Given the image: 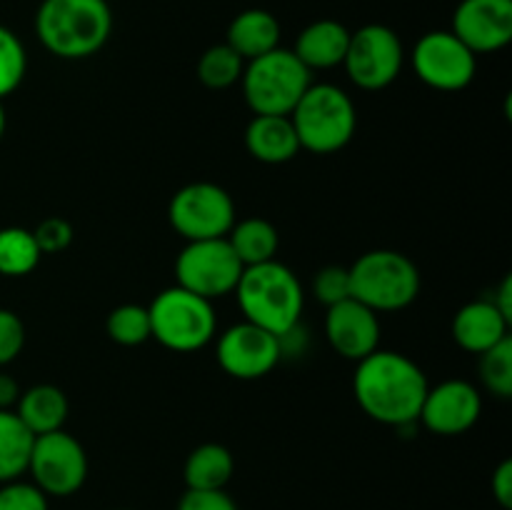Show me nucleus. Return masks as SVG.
Masks as SVG:
<instances>
[{
    "label": "nucleus",
    "mask_w": 512,
    "mask_h": 510,
    "mask_svg": "<svg viewBox=\"0 0 512 510\" xmlns=\"http://www.w3.org/2000/svg\"><path fill=\"white\" fill-rule=\"evenodd\" d=\"M113 33L108 0H43L35 13V35L60 60H85L103 50Z\"/></svg>",
    "instance_id": "f03ea898"
},
{
    "label": "nucleus",
    "mask_w": 512,
    "mask_h": 510,
    "mask_svg": "<svg viewBox=\"0 0 512 510\" xmlns=\"http://www.w3.org/2000/svg\"><path fill=\"white\" fill-rule=\"evenodd\" d=\"M0 510H48V495L35 483L10 480L0 485Z\"/></svg>",
    "instance_id": "c756f323"
},
{
    "label": "nucleus",
    "mask_w": 512,
    "mask_h": 510,
    "mask_svg": "<svg viewBox=\"0 0 512 510\" xmlns=\"http://www.w3.org/2000/svg\"><path fill=\"white\" fill-rule=\"evenodd\" d=\"M243 70L245 60L225 43L208 48L198 60V78L210 90H225L230 85L240 83Z\"/></svg>",
    "instance_id": "a878e982"
},
{
    "label": "nucleus",
    "mask_w": 512,
    "mask_h": 510,
    "mask_svg": "<svg viewBox=\"0 0 512 510\" xmlns=\"http://www.w3.org/2000/svg\"><path fill=\"white\" fill-rule=\"evenodd\" d=\"M28 473L48 498H68L85 485L88 455L80 440L65 430L35 435Z\"/></svg>",
    "instance_id": "9b49d317"
},
{
    "label": "nucleus",
    "mask_w": 512,
    "mask_h": 510,
    "mask_svg": "<svg viewBox=\"0 0 512 510\" xmlns=\"http://www.w3.org/2000/svg\"><path fill=\"white\" fill-rule=\"evenodd\" d=\"M33 440L15 410H0V485L28 473Z\"/></svg>",
    "instance_id": "b1692460"
},
{
    "label": "nucleus",
    "mask_w": 512,
    "mask_h": 510,
    "mask_svg": "<svg viewBox=\"0 0 512 510\" xmlns=\"http://www.w3.org/2000/svg\"><path fill=\"white\" fill-rule=\"evenodd\" d=\"M228 243L235 250L240 263H243V268H248V265H260L268 263V260H275L280 235L278 228L270 220L245 218L230 228Z\"/></svg>",
    "instance_id": "5701e85b"
},
{
    "label": "nucleus",
    "mask_w": 512,
    "mask_h": 510,
    "mask_svg": "<svg viewBox=\"0 0 512 510\" xmlns=\"http://www.w3.org/2000/svg\"><path fill=\"white\" fill-rule=\"evenodd\" d=\"M490 300L498 305L500 313H503L505 318L512 323V275H505L503 283H500V288H498V293H495V298H490Z\"/></svg>",
    "instance_id": "e433bc0d"
},
{
    "label": "nucleus",
    "mask_w": 512,
    "mask_h": 510,
    "mask_svg": "<svg viewBox=\"0 0 512 510\" xmlns=\"http://www.w3.org/2000/svg\"><path fill=\"white\" fill-rule=\"evenodd\" d=\"M310 83V70L285 48L248 60L240 78L245 103L255 115H290Z\"/></svg>",
    "instance_id": "423d86ee"
},
{
    "label": "nucleus",
    "mask_w": 512,
    "mask_h": 510,
    "mask_svg": "<svg viewBox=\"0 0 512 510\" xmlns=\"http://www.w3.org/2000/svg\"><path fill=\"white\" fill-rule=\"evenodd\" d=\"M483 415V398L480 390L468 380H445L435 388H428L420 408L418 423L425 430L443 438L463 435L473 428Z\"/></svg>",
    "instance_id": "4468645a"
},
{
    "label": "nucleus",
    "mask_w": 512,
    "mask_h": 510,
    "mask_svg": "<svg viewBox=\"0 0 512 510\" xmlns=\"http://www.w3.org/2000/svg\"><path fill=\"white\" fill-rule=\"evenodd\" d=\"M245 150L265 165L290 163L300 153L290 115H255L245 128Z\"/></svg>",
    "instance_id": "a211bd4d"
},
{
    "label": "nucleus",
    "mask_w": 512,
    "mask_h": 510,
    "mask_svg": "<svg viewBox=\"0 0 512 510\" xmlns=\"http://www.w3.org/2000/svg\"><path fill=\"white\" fill-rule=\"evenodd\" d=\"M225 45H230L245 63L280 48L278 18L263 8L243 10V13H238L230 20L228 33H225Z\"/></svg>",
    "instance_id": "aec40b11"
},
{
    "label": "nucleus",
    "mask_w": 512,
    "mask_h": 510,
    "mask_svg": "<svg viewBox=\"0 0 512 510\" xmlns=\"http://www.w3.org/2000/svg\"><path fill=\"white\" fill-rule=\"evenodd\" d=\"M300 150L330 155L343 150L358 128V110L343 88L330 83H310L290 113Z\"/></svg>",
    "instance_id": "20e7f679"
},
{
    "label": "nucleus",
    "mask_w": 512,
    "mask_h": 510,
    "mask_svg": "<svg viewBox=\"0 0 512 510\" xmlns=\"http://www.w3.org/2000/svg\"><path fill=\"white\" fill-rule=\"evenodd\" d=\"M25 345V325L18 313L0 308V365L13 363Z\"/></svg>",
    "instance_id": "473e14b6"
},
{
    "label": "nucleus",
    "mask_w": 512,
    "mask_h": 510,
    "mask_svg": "<svg viewBox=\"0 0 512 510\" xmlns=\"http://www.w3.org/2000/svg\"><path fill=\"white\" fill-rule=\"evenodd\" d=\"M315 298L320 300L323 305H335L343 303V300L350 298V275L348 268L343 265H325L323 270H318L315 275Z\"/></svg>",
    "instance_id": "7c9ffc66"
},
{
    "label": "nucleus",
    "mask_w": 512,
    "mask_h": 510,
    "mask_svg": "<svg viewBox=\"0 0 512 510\" xmlns=\"http://www.w3.org/2000/svg\"><path fill=\"white\" fill-rule=\"evenodd\" d=\"M73 225L65 218H45L38 228L33 230V238L38 243L40 255L63 253L73 243Z\"/></svg>",
    "instance_id": "2f4dec72"
},
{
    "label": "nucleus",
    "mask_w": 512,
    "mask_h": 510,
    "mask_svg": "<svg viewBox=\"0 0 512 510\" xmlns=\"http://www.w3.org/2000/svg\"><path fill=\"white\" fill-rule=\"evenodd\" d=\"M325 338L330 348L345 360H363L380 345V320L375 310L355 298L328 308L325 315Z\"/></svg>",
    "instance_id": "dca6fc26"
},
{
    "label": "nucleus",
    "mask_w": 512,
    "mask_h": 510,
    "mask_svg": "<svg viewBox=\"0 0 512 510\" xmlns=\"http://www.w3.org/2000/svg\"><path fill=\"white\" fill-rule=\"evenodd\" d=\"M510 335V320L490 298L463 305L453 318V338L465 353L480 355Z\"/></svg>",
    "instance_id": "f3484780"
},
{
    "label": "nucleus",
    "mask_w": 512,
    "mask_h": 510,
    "mask_svg": "<svg viewBox=\"0 0 512 510\" xmlns=\"http://www.w3.org/2000/svg\"><path fill=\"white\" fill-rule=\"evenodd\" d=\"M235 473V460L225 445L203 443L185 458L183 480L188 490H225Z\"/></svg>",
    "instance_id": "4be33fe9"
},
{
    "label": "nucleus",
    "mask_w": 512,
    "mask_h": 510,
    "mask_svg": "<svg viewBox=\"0 0 512 510\" xmlns=\"http://www.w3.org/2000/svg\"><path fill=\"white\" fill-rule=\"evenodd\" d=\"M20 393H23V390H20L18 380L0 373V410H13L15 403H18Z\"/></svg>",
    "instance_id": "c9c22d12"
},
{
    "label": "nucleus",
    "mask_w": 512,
    "mask_h": 510,
    "mask_svg": "<svg viewBox=\"0 0 512 510\" xmlns=\"http://www.w3.org/2000/svg\"><path fill=\"white\" fill-rule=\"evenodd\" d=\"M480 380L485 388L498 398H512V340L510 335L493 345L490 350L480 353Z\"/></svg>",
    "instance_id": "cd10ccee"
},
{
    "label": "nucleus",
    "mask_w": 512,
    "mask_h": 510,
    "mask_svg": "<svg viewBox=\"0 0 512 510\" xmlns=\"http://www.w3.org/2000/svg\"><path fill=\"white\" fill-rule=\"evenodd\" d=\"M5 133V108H3V100H0V138Z\"/></svg>",
    "instance_id": "4c0bfd02"
},
{
    "label": "nucleus",
    "mask_w": 512,
    "mask_h": 510,
    "mask_svg": "<svg viewBox=\"0 0 512 510\" xmlns=\"http://www.w3.org/2000/svg\"><path fill=\"white\" fill-rule=\"evenodd\" d=\"M215 358L230 378L258 380L280 363L283 348H280L278 335L243 320L220 335L215 345Z\"/></svg>",
    "instance_id": "ddd939ff"
},
{
    "label": "nucleus",
    "mask_w": 512,
    "mask_h": 510,
    "mask_svg": "<svg viewBox=\"0 0 512 510\" xmlns=\"http://www.w3.org/2000/svg\"><path fill=\"white\" fill-rule=\"evenodd\" d=\"M453 33L475 55L508 48L512 40V0H460L453 13Z\"/></svg>",
    "instance_id": "2eb2a0df"
},
{
    "label": "nucleus",
    "mask_w": 512,
    "mask_h": 510,
    "mask_svg": "<svg viewBox=\"0 0 512 510\" xmlns=\"http://www.w3.org/2000/svg\"><path fill=\"white\" fill-rule=\"evenodd\" d=\"M245 320L273 335H285L300 325L305 293L298 275L278 260L243 268L233 290Z\"/></svg>",
    "instance_id": "7ed1b4c3"
},
{
    "label": "nucleus",
    "mask_w": 512,
    "mask_h": 510,
    "mask_svg": "<svg viewBox=\"0 0 512 510\" xmlns=\"http://www.w3.org/2000/svg\"><path fill=\"white\" fill-rule=\"evenodd\" d=\"M118 510H130V508H118Z\"/></svg>",
    "instance_id": "58836bf2"
},
{
    "label": "nucleus",
    "mask_w": 512,
    "mask_h": 510,
    "mask_svg": "<svg viewBox=\"0 0 512 510\" xmlns=\"http://www.w3.org/2000/svg\"><path fill=\"white\" fill-rule=\"evenodd\" d=\"M28 73V53L18 35L0 25V100L13 95Z\"/></svg>",
    "instance_id": "c85d7f7f"
},
{
    "label": "nucleus",
    "mask_w": 512,
    "mask_h": 510,
    "mask_svg": "<svg viewBox=\"0 0 512 510\" xmlns=\"http://www.w3.org/2000/svg\"><path fill=\"white\" fill-rule=\"evenodd\" d=\"M168 220L188 243L193 240L228 238L235 225V203L220 185L198 180L188 183L173 195L168 205Z\"/></svg>",
    "instance_id": "6e6552de"
},
{
    "label": "nucleus",
    "mask_w": 512,
    "mask_h": 510,
    "mask_svg": "<svg viewBox=\"0 0 512 510\" xmlns=\"http://www.w3.org/2000/svg\"><path fill=\"white\" fill-rule=\"evenodd\" d=\"M40 250L33 238V230L18 228H0V275L5 278H23L33 273L40 263Z\"/></svg>",
    "instance_id": "393cba45"
},
{
    "label": "nucleus",
    "mask_w": 512,
    "mask_h": 510,
    "mask_svg": "<svg viewBox=\"0 0 512 510\" xmlns=\"http://www.w3.org/2000/svg\"><path fill=\"white\" fill-rule=\"evenodd\" d=\"M70 405L68 398L55 385H33V388L23 390L15 403V415L23 420L25 428L33 435L53 433V430H63L65 420H68Z\"/></svg>",
    "instance_id": "412c9836"
},
{
    "label": "nucleus",
    "mask_w": 512,
    "mask_h": 510,
    "mask_svg": "<svg viewBox=\"0 0 512 510\" xmlns=\"http://www.w3.org/2000/svg\"><path fill=\"white\" fill-rule=\"evenodd\" d=\"M350 298L375 313H393L415 303L420 293V270L398 250H368L348 268Z\"/></svg>",
    "instance_id": "39448f33"
},
{
    "label": "nucleus",
    "mask_w": 512,
    "mask_h": 510,
    "mask_svg": "<svg viewBox=\"0 0 512 510\" xmlns=\"http://www.w3.org/2000/svg\"><path fill=\"white\" fill-rule=\"evenodd\" d=\"M178 510H238L225 490H185Z\"/></svg>",
    "instance_id": "72a5a7b5"
},
{
    "label": "nucleus",
    "mask_w": 512,
    "mask_h": 510,
    "mask_svg": "<svg viewBox=\"0 0 512 510\" xmlns=\"http://www.w3.org/2000/svg\"><path fill=\"white\" fill-rule=\"evenodd\" d=\"M490 488H493V498L498 500L500 508L510 510L512 508V460H503V463L495 468L493 480H490Z\"/></svg>",
    "instance_id": "f704fd0d"
},
{
    "label": "nucleus",
    "mask_w": 512,
    "mask_h": 510,
    "mask_svg": "<svg viewBox=\"0 0 512 510\" xmlns=\"http://www.w3.org/2000/svg\"><path fill=\"white\" fill-rule=\"evenodd\" d=\"M405 50L398 33L383 23H370L350 33L345 73L360 90H383L403 70Z\"/></svg>",
    "instance_id": "9d476101"
},
{
    "label": "nucleus",
    "mask_w": 512,
    "mask_h": 510,
    "mask_svg": "<svg viewBox=\"0 0 512 510\" xmlns=\"http://www.w3.org/2000/svg\"><path fill=\"white\" fill-rule=\"evenodd\" d=\"M413 68L430 88L455 93L473 83L478 73V55L453 30H430L415 43Z\"/></svg>",
    "instance_id": "f8f14e48"
},
{
    "label": "nucleus",
    "mask_w": 512,
    "mask_h": 510,
    "mask_svg": "<svg viewBox=\"0 0 512 510\" xmlns=\"http://www.w3.org/2000/svg\"><path fill=\"white\" fill-rule=\"evenodd\" d=\"M350 30L338 20H315L295 40V50L300 63L313 70H328L343 65L348 53Z\"/></svg>",
    "instance_id": "6ab92c4d"
},
{
    "label": "nucleus",
    "mask_w": 512,
    "mask_h": 510,
    "mask_svg": "<svg viewBox=\"0 0 512 510\" xmlns=\"http://www.w3.org/2000/svg\"><path fill=\"white\" fill-rule=\"evenodd\" d=\"M150 338L175 353H195L215 338L218 318L210 300L173 285L148 305Z\"/></svg>",
    "instance_id": "0eeeda50"
},
{
    "label": "nucleus",
    "mask_w": 512,
    "mask_h": 510,
    "mask_svg": "<svg viewBox=\"0 0 512 510\" xmlns=\"http://www.w3.org/2000/svg\"><path fill=\"white\" fill-rule=\"evenodd\" d=\"M243 275V263L228 238L193 240L175 258V278L180 288L210 300L230 295Z\"/></svg>",
    "instance_id": "1a4fd4ad"
},
{
    "label": "nucleus",
    "mask_w": 512,
    "mask_h": 510,
    "mask_svg": "<svg viewBox=\"0 0 512 510\" xmlns=\"http://www.w3.org/2000/svg\"><path fill=\"white\" fill-rule=\"evenodd\" d=\"M428 378L418 363L395 350H375L358 360L353 375V395L370 420L393 428L418 423Z\"/></svg>",
    "instance_id": "f257e3e1"
},
{
    "label": "nucleus",
    "mask_w": 512,
    "mask_h": 510,
    "mask_svg": "<svg viewBox=\"0 0 512 510\" xmlns=\"http://www.w3.org/2000/svg\"><path fill=\"white\" fill-rule=\"evenodd\" d=\"M105 333L113 343L125 345V348H135L150 340V315L148 308L138 303L118 305L108 313L105 320Z\"/></svg>",
    "instance_id": "bb28decb"
}]
</instances>
